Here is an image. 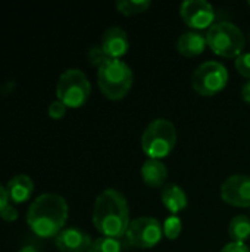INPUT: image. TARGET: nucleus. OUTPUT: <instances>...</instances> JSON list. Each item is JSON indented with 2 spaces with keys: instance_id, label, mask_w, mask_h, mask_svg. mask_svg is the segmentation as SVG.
I'll return each mask as SVG.
<instances>
[{
  "instance_id": "3",
  "label": "nucleus",
  "mask_w": 250,
  "mask_h": 252,
  "mask_svg": "<svg viewBox=\"0 0 250 252\" xmlns=\"http://www.w3.org/2000/svg\"><path fill=\"white\" fill-rule=\"evenodd\" d=\"M133 69L122 61L108 59L97 68V84L105 97L119 100L133 87Z\"/></svg>"
},
{
  "instance_id": "21",
  "label": "nucleus",
  "mask_w": 250,
  "mask_h": 252,
  "mask_svg": "<svg viewBox=\"0 0 250 252\" xmlns=\"http://www.w3.org/2000/svg\"><path fill=\"white\" fill-rule=\"evenodd\" d=\"M236 69L240 72V75L250 80V52L242 53L239 58H236Z\"/></svg>"
},
{
  "instance_id": "20",
  "label": "nucleus",
  "mask_w": 250,
  "mask_h": 252,
  "mask_svg": "<svg viewBox=\"0 0 250 252\" xmlns=\"http://www.w3.org/2000/svg\"><path fill=\"white\" fill-rule=\"evenodd\" d=\"M162 229H164V236H167V239H169V241L178 239L180 235H181V230H183L181 219L177 217V216H169L164 221Z\"/></svg>"
},
{
  "instance_id": "6",
  "label": "nucleus",
  "mask_w": 250,
  "mask_h": 252,
  "mask_svg": "<svg viewBox=\"0 0 250 252\" xmlns=\"http://www.w3.org/2000/svg\"><path fill=\"white\" fill-rule=\"evenodd\" d=\"M90 93V81L81 69H66L57 80L56 96L66 108H81L88 100Z\"/></svg>"
},
{
  "instance_id": "16",
  "label": "nucleus",
  "mask_w": 250,
  "mask_h": 252,
  "mask_svg": "<svg viewBox=\"0 0 250 252\" xmlns=\"http://www.w3.org/2000/svg\"><path fill=\"white\" fill-rule=\"evenodd\" d=\"M141 179L149 188H164L168 179V168L158 159H147L141 165Z\"/></svg>"
},
{
  "instance_id": "11",
  "label": "nucleus",
  "mask_w": 250,
  "mask_h": 252,
  "mask_svg": "<svg viewBox=\"0 0 250 252\" xmlns=\"http://www.w3.org/2000/svg\"><path fill=\"white\" fill-rule=\"evenodd\" d=\"M103 53L108 59H116L121 61V58L128 52L130 49V40L127 32L119 27H111L103 32L102 44H100Z\"/></svg>"
},
{
  "instance_id": "24",
  "label": "nucleus",
  "mask_w": 250,
  "mask_h": 252,
  "mask_svg": "<svg viewBox=\"0 0 250 252\" xmlns=\"http://www.w3.org/2000/svg\"><path fill=\"white\" fill-rule=\"evenodd\" d=\"M0 217H1L4 221H9V223L15 221V220L18 219V211H16V208L13 207V204L7 202L6 207L0 211Z\"/></svg>"
},
{
  "instance_id": "5",
  "label": "nucleus",
  "mask_w": 250,
  "mask_h": 252,
  "mask_svg": "<svg viewBox=\"0 0 250 252\" xmlns=\"http://www.w3.org/2000/svg\"><path fill=\"white\" fill-rule=\"evenodd\" d=\"M208 47L222 58H239L243 53L246 38L243 31L231 22L214 24L206 34Z\"/></svg>"
},
{
  "instance_id": "13",
  "label": "nucleus",
  "mask_w": 250,
  "mask_h": 252,
  "mask_svg": "<svg viewBox=\"0 0 250 252\" xmlns=\"http://www.w3.org/2000/svg\"><path fill=\"white\" fill-rule=\"evenodd\" d=\"M206 47H208L206 35L196 32V31L184 32L177 40V50H178V53H181L186 58L199 56L205 52Z\"/></svg>"
},
{
  "instance_id": "25",
  "label": "nucleus",
  "mask_w": 250,
  "mask_h": 252,
  "mask_svg": "<svg viewBox=\"0 0 250 252\" xmlns=\"http://www.w3.org/2000/svg\"><path fill=\"white\" fill-rule=\"evenodd\" d=\"M221 252H250V248L246 244H237V242H230L227 244Z\"/></svg>"
},
{
  "instance_id": "19",
  "label": "nucleus",
  "mask_w": 250,
  "mask_h": 252,
  "mask_svg": "<svg viewBox=\"0 0 250 252\" xmlns=\"http://www.w3.org/2000/svg\"><path fill=\"white\" fill-rule=\"evenodd\" d=\"M88 252H122V244L113 238H99L93 241Z\"/></svg>"
},
{
  "instance_id": "17",
  "label": "nucleus",
  "mask_w": 250,
  "mask_h": 252,
  "mask_svg": "<svg viewBox=\"0 0 250 252\" xmlns=\"http://www.w3.org/2000/svg\"><path fill=\"white\" fill-rule=\"evenodd\" d=\"M228 236L231 242L245 244L250 239V219L246 216H236L228 224Z\"/></svg>"
},
{
  "instance_id": "26",
  "label": "nucleus",
  "mask_w": 250,
  "mask_h": 252,
  "mask_svg": "<svg viewBox=\"0 0 250 252\" xmlns=\"http://www.w3.org/2000/svg\"><path fill=\"white\" fill-rule=\"evenodd\" d=\"M9 202V198H7V192H6V188H3L0 185V211L6 207V204Z\"/></svg>"
},
{
  "instance_id": "4",
  "label": "nucleus",
  "mask_w": 250,
  "mask_h": 252,
  "mask_svg": "<svg viewBox=\"0 0 250 252\" xmlns=\"http://www.w3.org/2000/svg\"><path fill=\"white\" fill-rule=\"evenodd\" d=\"M177 143L175 126L164 118L152 121L141 136V149L149 159H162L168 157Z\"/></svg>"
},
{
  "instance_id": "18",
  "label": "nucleus",
  "mask_w": 250,
  "mask_h": 252,
  "mask_svg": "<svg viewBox=\"0 0 250 252\" xmlns=\"http://www.w3.org/2000/svg\"><path fill=\"white\" fill-rule=\"evenodd\" d=\"M150 7L149 0H119L116 1V9L125 16H134L146 12Z\"/></svg>"
},
{
  "instance_id": "7",
  "label": "nucleus",
  "mask_w": 250,
  "mask_h": 252,
  "mask_svg": "<svg viewBox=\"0 0 250 252\" xmlns=\"http://www.w3.org/2000/svg\"><path fill=\"white\" fill-rule=\"evenodd\" d=\"M228 83V69L217 61H208L199 65L192 75V87L200 96H215L221 93Z\"/></svg>"
},
{
  "instance_id": "15",
  "label": "nucleus",
  "mask_w": 250,
  "mask_h": 252,
  "mask_svg": "<svg viewBox=\"0 0 250 252\" xmlns=\"http://www.w3.org/2000/svg\"><path fill=\"white\" fill-rule=\"evenodd\" d=\"M161 199H162L164 207L171 213V216H177L178 213L186 210L189 204L187 195L183 190V188L174 183H168L162 188Z\"/></svg>"
},
{
  "instance_id": "10",
  "label": "nucleus",
  "mask_w": 250,
  "mask_h": 252,
  "mask_svg": "<svg viewBox=\"0 0 250 252\" xmlns=\"http://www.w3.org/2000/svg\"><path fill=\"white\" fill-rule=\"evenodd\" d=\"M221 199L233 207L250 208V176L234 174L221 186Z\"/></svg>"
},
{
  "instance_id": "28",
  "label": "nucleus",
  "mask_w": 250,
  "mask_h": 252,
  "mask_svg": "<svg viewBox=\"0 0 250 252\" xmlns=\"http://www.w3.org/2000/svg\"><path fill=\"white\" fill-rule=\"evenodd\" d=\"M18 252H38L34 247H24V248H21Z\"/></svg>"
},
{
  "instance_id": "27",
  "label": "nucleus",
  "mask_w": 250,
  "mask_h": 252,
  "mask_svg": "<svg viewBox=\"0 0 250 252\" xmlns=\"http://www.w3.org/2000/svg\"><path fill=\"white\" fill-rule=\"evenodd\" d=\"M242 97H243V100H245L246 103H249L250 105V80L242 87Z\"/></svg>"
},
{
  "instance_id": "1",
  "label": "nucleus",
  "mask_w": 250,
  "mask_h": 252,
  "mask_svg": "<svg viewBox=\"0 0 250 252\" xmlns=\"http://www.w3.org/2000/svg\"><path fill=\"white\" fill-rule=\"evenodd\" d=\"M130 208L125 196L116 189L103 190L94 202L93 224L105 238L121 239L130 226Z\"/></svg>"
},
{
  "instance_id": "14",
  "label": "nucleus",
  "mask_w": 250,
  "mask_h": 252,
  "mask_svg": "<svg viewBox=\"0 0 250 252\" xmlns=\"http://www.w3.org/2000/svg\"><path fill=\"white\" fill-rule=\"evenodd\" d=\"M6 192L12 204H24L31 198L34 192V182L27 174H18L10 179Z\"/></svg>"
},
{
  "instance_id": "22",
  "label": "nucleus",
  "mask_w": 250,
  "mask_h": 252,
  "mask_svg": "<svg viewBox=\"0 0 250 252\" xmlns=\"http://www.w3.org/2000/svg\"><path fill=\"white\" fill-rule=\"evenodd\" d=\"M49 117L53 120H60L63 118V115L66 114V106L60 102V100H53L49 105Z\"/></svg>"
},
{
  "instance_id": "8",
  "label": "nucleus",
  "mask_w": 250,
  "mask_h": 252,
  "mask_svg": "<svg viewBox=\"0 0 250 252\" xmlns=\"http://www.w3.org/2000/svg\"><path fill=\"white\" fill-rule=\"evenodd\" d=\"M164 236L162 224L153 217H139L133 220L125 233L127 245L137 250L155 248Z\"/></svg>"
},
{
  "instance_id": "29",
  "label": "nucleus",
  "mask_w": 250,
  "mask_h": 252,
  "mask_svg": "<svg viewBox=\"0 0 250 252\" xmlns=\"http://www.w3.org/2000/svg\"><path fill=\"white\" fill-rule=\"evenodd\" d=\"M248 4H249V7H250V0H249V1H248Z\"/></svg>"
},
{
  "instance_id": "2",
  "label": "nucleus",
  "mask_w": 250,
  "mask_h": 252,
  "mask_svg": "<svg viewBox=\"0 0 250 252\" xmlns=\"http://www.w3.org/2000/svg\"><path fill=\"white\" fill-rule=\"evenodd\" d=\"M68 220V204L56 193L40 195L28 208L27 223L38 238H56Z\"/></svg>"
},
{
  "instance_id": "9",
  "label": "nucleus",
  "mask_w": 250,
  "mask_h": 252,
  "mask_svg": "<svg viewBox=\"0 0 250 252\" xmlns=\"http://www.w3.org/2000/svg\"><path fill=\"white\" fill-rule=\"evenodd\" d=\"M180 15L193 30L211 28L215 21V10L206 0H186L180 7Z\"/></svg>"
},
{
  "instance_id": "12",
  "label": "nucleus",
  "mask_w": 250,
  "mask_h": 252,
  "mask_svg": "<svg viewBox=\"0 0 250 252\" xmlns=\"http://www.w3.org/2000/svg\"><path fill=\"white\" fill-rule=\"evenodd\" d=\"M55 244L60 252H88L93 241L87 232L69 227L55 238Z\"/></svg>"
},
{
  "instance_id": "23",
  "label": "nucleus",
  "mask_w": 250,
  "mask_h": 252,
  "mask_svg": "<svg viewBox=\"0 0 250 252\" xmlns=\"http://www.w3.org/2000/svg\"><path fill=\"white\" fill-rule=\"evenodd\" d=\"M88 59H90V62H91L93 65H96L97 68H99L105 61H108V58H106V55L103 53V50H102L100 46H94V47L90 49V52H88Z\"/></svg>"
}]
</instances>
